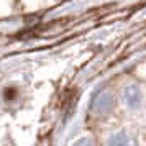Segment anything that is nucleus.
I'll list each match as a JSON object with an SVG mask.
<instances>
[{"instance_id": "obj_2", "label": "nucleus", "mask_w": 146, "mask_h": 146, "mask_svg": "<svg viewBox=\"0 0 146 146\" xmlns=\"http://www.w3.org/2000/svg\"><path fill=\"white\" fill-rule=\"evenodd\" d=\"M145 100H146L145 89L141 87V84L135 82V80L126 82L125 86L121 87V90H120V102L130 112L141 110L143 105H145Z\"/></svg>"}, {"instance_id": "obj_3", "label": "nucleus", "mask_w": 146, "mask_h": 146, "mask_svg": "<svg viewBox=\"0 0 146 146\" xmlns=\"http://www.w3.org/2000/svg\"><path fill=\"white\" fill-rule=\"evenodd\" d=\"M105 146H139V141L131 130L120 128L108 135V138L105 139Z\"/></svg>"}, {"instance_id": "obj_1", "label": "nucleus", "mask_w": 146, "mask_h": 146, "mask_svg": "<svg viewBox=\"0 0 146 146\" xmlns=\"http://www.w3.org/2000/svg\"><path fill=\"white\" fill-rule=\"evenodd\" d=\"M117 105H118L117 94L113 92L112 89L104 87V89H100L94 94L89 110L92 113V117H95V118H108L117 110Z\"/></svg>"}, {"instance_id": "obj_4", "label": "nucleus", "mask_w": 146, "mask_h": 146, "mask_svg": "<svg viewBox=\"0 0 146 146\" xmlns=\"http://www.w3.org/2000/svg\"><path fill=\"white\" fill-rule=\"evenodd\" d=\"M71 146H99V143H97V139L94 136L86 135V136H79L76 141H72Z\"/></svg>"}]
</instances>
